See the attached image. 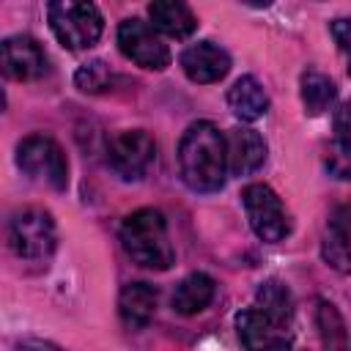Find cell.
<instances>
[{"mask_svg": "<svg viewBox=\"0 0 351 351\" xmlns=\"http://www.w3.org/2000/svg\"><path fill=\"white\" fill-rule=\"evenodd\" d=\"M8 241L19 261L47 266L55 252V222L44 208H22L8 222Z\"/></svg>", "mask_w": 351, "mask_h": 351, "instance_id": "3", "label": "cell"}, {"mask_svg": "<svg viewBox=\"0 0 351 351\" xmlns=\"http://www.w3.org/2000/svg\"><path fill=\"white\" fill-rule=\"evenodd\" d=\"M118 313L126 326L140 329L156 313V288L151 282H129L118 296Z\"/></svg>", "mask_w": 351, "mask_h": 351, "instance_id": "13", "label": "cell"}, {"mask_svg": "<svg viewBox=\"0 0 351 351\" xmlns=\"http://www.w3.org/2000/svg\"><path fill=\"white\" fill-rule=\"evenodd\" d=\"M255 304L266 318H271L280 326H288L293 318V296L280 280L261 282L255 291Z\"/></svg>", "mask_w": 351, "mask_h": 351, "instance_id": "17", "label": "cell"}, {"mask_svg": "<svg viewBox=\"0 0 351 351\" xmlns=\"http://www.w3.org/2000/svg\"><path fill=\"white\" fill-rule=\"evenodd\" d=\"M16 165L33 181L49 184L52 189H66L69 184V165L63 148L44 134H30L16 148Z\"/></svg>", "mask_w": 351, "mask_h": 351, "instance_id": "5", "label": "cell"}, {"mask_svg": "<svg viewBox=\"0 0 351 351\" xmlns=\"http://www.w3.org/2000/svg\"><path fill=\"white\" fill-rule=\"evenodd\" d=\"M148 16L154 19V27L167 33L170 38H186L197 27L192 8L178 0H154L148 5Z\"/></svg>", "mask_w": 351, "mask_h": 351, "instance_id": "14", "label": "cell"}, {"mask_svg": "<svg viewBox=\"0 0 351 351\" xmlns=\"http://www.w3.org/2000/svg\"><path fill=\"white\" fill-rule=\"evenodd\" d=\"M335 96H337V88L326 74H321L315 69H307L302 74V101L310 115H321L324 110H329Z\"/></svg>", "mask_w": 351, "mask_h": 351, "instance_id": "18", "label": "cell"}, {"mask_svg": "<svg viewBox=\"0 0 351 351\" xmlns=\"http://www.w3.org/2000/svg\"><path fill=\"white\" fill-rule=\"evenodd\" d=\"M332 36H335V44L337 49L346 55V63H348V74H351V19H335L329 25Z\"/></svg>", "mask_w": 351, "mask_h": 351, "instance_id": "23", "label": "cell"}, {"mask_svg": "<svg viewBox=\"0 0 351 351\" xmlns=\"http://www.w3.org/2000/svg\"><path fill=\"white\" fill-rule=\"evenodd\" d=\"M14 351H63L60 346L49 343V340H36V337H25L14 346Z\"/></svg>", "mask_w": 351, "mask_h": 351, "instance_id": "25", "label": "cell"}, {"mask_svg": "<svg viewBox=\"0 0 351 351\" xmlns=\"http://www.w3.org/2000/svg\"><path fill=\"white\" fill-rule=\"evenodd\" d=\"M241 203H244L247 219H250L252 230L258 233V239L274 244V241H282L288 236L291 222H288V214H285V208H282V203L271 186H266V184L244 186Z\"/></svg>", "mask_w": 351, "mask_h": 351, "instance_id": "6", "label": "cell"}, {"mask_svg": "<svg viewBox=\"0 0 351 351\" xmlns=\"http://www.w3.org/2000/svg\"><path fill=\"white\" fill-rule=\"evenodd\" d=\"M121 244H123L126 255L145 269L165 271L173 266L176 252H173V244L167 236L165 217L156 208H140V211L129 214L121 225Z\"/></svg>", "mask_w": 351, "mask_h": 351, "instance_id": "2", "label": "cell"}, {"mask_svg": "<svg viewBox=\"0 0 351 351\" xmlns=\"http://www.w3.org/2000/svg\"><path fill=\"white\" fill-rule=\"evenodd\" d=\"M118 47L121 52L143 66V69H151V71H162L170 66V49L167 44L162 41V36L156 33V27L151 22H143L137 16L132 19H123L118 25Z\"/></svg>", "mask_w": 351, "mask_h": 351, "instance_id": "7", "label": "cell"}, {"mask_svg": "<svg viewBox=\"0 0 351 351\" xmlns=\"http://www.w3.org/2000/svg\"><path fill=\"white\" fill-rule=\"evenodd\" d=\"M156 159V143L143 129L121 132L110 140V165L121 178H140Z\"/></svg>", "mask_w": 351, "mask_h": 351, "instance_id": "8", "label": "cell"}, {"mask_svg": "<svg viewBox=\"0 0 351 351\" xmlns=\"http://www.w3.org/2000/svg\"><path fill=\"white\" fill-rule=\"evenodd\" d=\"M236 329L247 351H291V332L266 318L258 307L241 310L236 315Z\"/></svg>", "mask_w": 351, "mask_h": 351, "instance_id": "10", "label": "cell"}, {"mask_svg": "<svg viewBox=\"0 0 351 351\" xmlns=\"http://www.w3.org/2000/svg\"><path fill=\"white\" fill-rule=\"evenodd\" d=\"M335 132H337V143L346 154H351V101H346L337 112H335Z\"/></svg>", "mask_w": 351, "mask_h": 351, "instance_id": "22", "label": "cell"}, {"mask_svg": "<svg viewBox=\"0 0 351 351\" xmlns=\"http://www.w3.org/2000/svg\"><path fill=\"white\" fill-rule=\"evenodd\" d=\"M228 143V167L233 176H250L266 162V143L255 129L236 126L225 137Z\"/></svg>", "mask_w": 351, "mask_h": 351, "instance_id": "12", "label": "cell"}, {"mask_svg": "<svg viewBox=\"0 0 351 351\" xmlns=\"http://www.w3.org/2000/svg\"><path fill=\"white\" fill-rule=\"evenodd\" d=\"M214 291H217L214 280L203 271H195V274H189L178 282V288L173 293V310L181 313V315H195V313H200L211 304Z\"/></svg>", "mask_w": 351, "mask_h": 351, "instance_id": "16", "label": "cell"}, {"mask_svg": "<svg viewBox=\"0 0 351 351\" xmlns=\"http://www.w3.org/2000/svg\"><path fill=\"white\" fill-rule=\"evenodd\" d=\"M332 233H337L340 239H346L351 244V206H340L332 217Z\"/></svg>", "mask_w": 351, "mask_h": 351, "instance_id": "24", "label": "cell"}, {"mask_svg": "<svg viewBox=\"0 0 351 351\" xmlns=\"http://www.w3.org/2000/svg\"><path fill=\"white\" fill-rule=\"evenodd\" d=\"M315 321H318V335H321L324 351H348V332H346V324H343L340 313L335 310V304L321 299L318 310H315Z\"/></svg>", "mask_w": 351, "mask_h": 351, "instance_id": "19", "label": "cell"}, {"mask_svg": "<svg viewBox=\"0 0 351 351\" xmlns=\"http://www.w3.org/2000/svg\"><path fill=\"white\" fill-rule=\"evenodd\" d=\"M0 66H3V74L8 80H16V82L38 80V77H44L49 71L47 52L30 36H11V38H5L0 44Z\"/></svg>", "mask_w": 351, "mask_h": 351, "instance_id": "9", "label": "cell"}, {"mask_svg": "<svg viewBox=\"0 0 351 351\" xmlns=\"http://www.w3.org/2000/svg\"><path fill=\"white\" fill-rule=\"evenodd\" d=\"M321 255H324V261L332 266V269H337V271H351V244L346 241V239H340L337 233H332L329 230V236L324 239V244H321Z\"/></svg>", "mask_w": 351, "mask_h": 351, "instance_id": "21", "label": "cell"}, {"mask_svg": "<svg viewBox=\"0 0 351 351\" xmlns=\"http://www.w3.org/2000/svg\"><path fill=\"white\" fill-rule=\"evenodd\" d=\"M178 170L189 189L217 192L225 184L228 143L211 121H195L186 126L178 143Z\"/></svg>", "mask_w": 351, "mask_h": 351, "instance_id": "1", "label": "cell"}, {"mask_svg": "<svg viewBox=\"0 0 351 351\" xmlns=\"http://www.w3.org/2000/svg\"><path fill=\"white\" fill-rule=\"evenodd\" d=\"M181 69L192 82H217L230 69V55L214 41H197L181 52Z\"/></svg>", "mask_w": 351, "mask_h": 351, "instance_id": "11", "label": "cell"}, {"mask_svg": "<svg viewBox=\"0 0 351 351\" xmlns=\"http://www.w3.org/2000/svg\"><path fill=\"white\" fill-rule=\"evenodd\" d=\"M112 80H115V74L110 71V66L104 60H90V63L80 66L74 74L77 88L85 93H101V90L112 88Z\"/></svg>", "mask_w": 351, "mask_h": 351, "instance_id": "20", "label": "cell"}, {"mask_svg": "<svg viewBox=\"0 0 351 351\" xmlns=\"http://www.w3.org/2000/svg\"><path fill=\"white\" fill-rule=\"evenodd\" d=\"M228 104L233 110L236 118L241 121H258L266 110H269V96L263 90V85L255 77H239L233 82V88L228 90Z\"/></svg>", "mask_w": 351, "mask_h": 351, "instance_id": "15", "label": "cell"}, {"mask_svg": "<svg viewBox=\"0 0 351 351\" xmlns=\"http://www.w3.org/2000/svg\"><path fill=\"white\" fill-rule=\"evenodd\" d=\"M49 27L55 38L69 49H88L101 36V14L93 3L77 0H55L49 3Z\"/></svg>", "mask_w": 351, "mask_h": 351, "instance_id": "4", "label": "cell"}]
</instances>
